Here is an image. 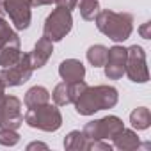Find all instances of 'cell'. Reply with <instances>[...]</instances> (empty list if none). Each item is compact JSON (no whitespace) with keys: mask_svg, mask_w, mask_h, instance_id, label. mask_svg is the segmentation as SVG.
I'll use <instances>...</instances> for the list:
<instances>
[{"mask_svg":"<svg viewBox=\"0 0 151 151\" xmlns=\"http://www.w3.org/2000/svg\"><path fill=\"white\" fill-rule=\"evenodd\" d=\"M119 93L112 86H96V87H86L80 96L75 100V110L80 116H93L100 110H107L117 105Z\"/></svg>","mask_w":151,"mask_h":151,"instance_id":"obj_1","label":"cell"},{"mask_svg":"<svg viewBox=\"0 0 151 151\" xmlns=\"http://www.w3.org/2000/svg\"><path fill=\"white\" fill-rule=\"evenodd\" d=\"M94 22L98 30L114 43L126 41L133 32V16L130 13H116L110 9H103L96 14Z\"/></svg>","mask_w":151,"mask_h":151,"instance_id":"obj_2","label":"cell"},{"mask_svg":"<svg viewBox=\"0 0 151 151\" xmlns=\"http://www.w3.org/2000/svg\"><path fill=\"white\" fill-rule=\"evenodd\" d=\"M23 121L30 128L41 130V132H57L62 126L60 110L57 109V105H52L50 101L37 107H30L23 116Z\"/></svg>","mask_w":151,"mask_h":151,"instance_id":"obj_3","label":"cell"},{"mask_svg":"<svg viewBox=\"0 0 151 151\" xmlns=\"http://www.w3.org/2000/svg\"><path fill=\"white\" fill-rule=\"evenodd\" d=\"M73 27V16H71V11L64 9V7H59L53 9L46 20H45V25H43V36L48 37L52 43H57L60 39H64L69 30Z\"/></svg>","mask_w":151,"mask_h":151,"instance_id":"obj_4","label":"cell"},{"mask_svg":"<svg viewBox=\"0 0 151 151\" xmlns=\"http://www.w3.org/2000/svg\"><path fill=\"white\" fill-rule=\"evenodd\" d=\"M22 55L20 37L9 27L6 16H0V66H11Z\"/></svg>","mask_w":151,"mask_h":151,"instance_id":"obj_5","label":"cell"},{"mask_svg":"<svg viewBox=\"0 0 151 151\" xmlns=\"http://www.w3.org/2000/svg\"><path fill=\"white\" fill-rule=\"evenodd\" d=\"M123 128L124 123L117 116H105L101 119L89 121L82 132L91 140H112Z\"/></svg>","mask_w":151,"mask_h":151,"instance_id":"obj_6","label":"cell"},{"mask_svg":"<svg viewBox=\"0 0 151 151\" xmlns=\"http://www.w3.org/2000/svg\"><path fill=\"white\" fill-rule=\"evenodd\" d=\"M124 75L135 84H146L149 80V71L146 64V52L139 45H132L126 48V66Z\"/></svg>","mask_w":151,"mask_h":151,"instance_id":"obj_7","label":"cell"},{"mask_svg":"<svg viewBox=\"0 0 151 151\" xmlns=\"http://www.w3.org/2000/svg\"><path fill=\"white\" fill-rule=\"evenodd\" d=\"M32 71L34 69L30 66L29 53H22L16 62H13L11 66H6L0 71V78L4 80L6 87H16V86H23L32 77Z\"/></svg>","mask_w":151,"mask_h":151,"instance_id":"obj_8","label":"cell"},{"mask_svg":"<svg viewBox=\"0 0 151 151\" xmlns=\"http://www.w3.org/2000/svg\"><path fill=\"white\" fill-rule=\"evenodd\" d=\"M6 14H9L16 30H25L32 20V4L30 0H4Z\"/></svg>","mask_w":151,"mask_h":151,"instance_id":"obj_9","label":"cell"},{"mask_svg":"<svg viewBox=\"0 0 151 151\" xmlns=\"http://www.w3.org/2000/svg\"><path fill=\"white\" fill-rule=\"evenodd\" d=\"M23 124L22 101L16 96H6L0 107V128L18 130Z\"/></svg>","mask_w":151,"mask_h":151,"instance_id":"obj_10","label":"cell"},{"mask_svg":"<svg viewBox=\"0 0 151 151\" xmlns=\"http://www.w3.org/2000/svg\"><path fill=\"white\" fill-rule=\"evenodd\" d=\"M124 66H126V48L124 46H112L107 52V60L103 64L105 68V77L109 80H119L124 75Z\"/></svg>","mask_w":151,"mask_h":151,"instance_id":"obj_11","label":"cell"},{"mask_svg":"<svg viewBox=\"0 0 151 151\" xmlns=\"http://www.w3.org/2000/svg\"><path fill=\"white\" fill-rule=\"evenodd\" d=\"M87 87V84L84 80L80 82H73V84H68V82H60L55 86L53 93H52V98L55 101L57 107H64V105H69L73 103L80 96V93Z\"/></svg>","mask_w":151,"mask_h":151,"instance_id":"obj_12","label":"cell"},{"mask_svg":"<svg viewBox=\"0 0 151 151\" xmlns=\"http://www.w3.org/2000/svg\"><path fill=\"white\" fill-rule=\"evenodd\" d=\"M52 53H53V43H52L48 37L43 36V37L34 45L32 52L29 53L32 69H41V68L48 62V59L52 57Z\"/></svg>","mask_w":151,"mask_h":151,"instance_id":"obj_13","label":"cell"},{"mask_svg":"<svg viewBox=\"0 0 151 151\" xmlns=\"http://www.w3.org/2000/svg\"><path fill=\"white\" fill-rule=\"evenodd\" d=\"M59 75L62 82H68V84L80 82L86 77V66L77 59H66L59 64Z\"/></svg>","mask_w":151,"mask_h":151,"instance_id":"obj_14","label":"cell"},{"mask_svg":"<svg viewBox=\"0 0 151 151\" xmlns=\"http://www.w3.org/2000/svg\"><path fill=\"white\" fill-rule=\"evenodd\" d=\"M112 146L121 149V151H133L140 147V139L137 137V133L133 130H126L123 128L114 139H112Z\"/></svg>","mask_w":151,"mask_h":151,"instance_id":"obj_15","label":"cell"},{"mask_svg":"<svg viewBox=\"0 0 151 151\" xmlns=\"http://www.w3.org/2000/svg\"><path fill=\"white\" fill-rule=\"evenodd\" d=\"M25 107L30 109V107H37V105H43V103H48L50 101V93L48 89H45L43 86H34L27 91L25 94Z\"/></svg>","mask_w":151,"mask_h":151,"instance_id":"obj_16","label":"cell"},{"mask_svg":"<svg viewBox=\"0 0 151 151\" xmlns=\"http://www.w3.org/2000/svg\"><path fill=\"white\" fill-rule=\"evenodd\" d=\"M87 142L89 139L84 135V132L80 130H73L66 135L64 139V147L68 151H82V149H87Z\"/></svg>","mask_w":151,"mask_h":151,"instance_id":"obj_17","label":"cell"},{"mask_svg":"<svg viewBox=\"0 0 151 151\" xmlns=\"http://www.w3.org/2000/svg\"><path fill=\"white\" fill-rule=\"evenodd\" d=\"M130 123L135 130H147L151 124V112L147 107H137L130 114Z\"/></svg>","mask_w":151,"mask_h":151,"instance_id":"obj_18","label":"cell"},{"mask_svg":"<svg viewBox=\"0 0 151 151\" xmlns=\"http://www.w3.org/2000/svg\"><path fill=\"white\" fill-rule=\"evenodd\" d=\"M107 52H109V48L103 46V45H93V46H89V50H87V60H89V64L94 66V68H101L105 64V60H107Z\"/></svg>","mask_w":151,"mask_h":151,"instance_id":"obj_19","label":"cell"},{"mask_svg":"<svg viewBox=\"0 0 151 151\" xmlns=\"http://www.w3.org/2000/svg\"><path fill=\"white\" fill-rule=\"evenodd\" d=\"M80 16L87 22H93L96 18V14L101 11L98 0H80Z\"/></svg>","mask_w":151,"mask_h":151,"instance_id":"obj_20","label":"cell"},{"mask_svg":"<svg viewBox=\"0 0 151 151\" xmlns=\"http://www.w3.org/2000/svg\"><path fill=\"white\" fill-rule=\"evenodd\" d=\"M20 142V135L16 130L0 128V144L2 146H16Z\"/></svg>","mask_w":151,"mask_h":151,"instance_id":"obj_21","label":"cell"},{"mask_svg":"<svg viewBox=\"0 0 151 151\" xmlns=\"http://www.w3.org/2000/svg\"><path fill=\"white\" fill-rule=\"evenodd\" d=\"M112 147L114 146L105 140H91L89 139V142H87V149H91V151H110Z\"/></svg>","mask_w":151,"mask_h":151,"instance_id":"obj_22","label":"cell"},{"mask_svg":"<svg viewBox=\"0 0 151 151\" xmlns=\"http://www.w3.org/2000/svg\"><path fill=\"white\" fill-rule=\"evenodd\" d=\"M59 7H64V9H68V11H73L75 7L78 6V0H57L55 2Z\"/></svg>","mask_w":151,"mask_h":151,"instance_id":"obj_23","label":"cell"},{"mask_svg":"<svg viewBox=\"0 0 151 151\" xmlns=\"http://www.w3.org/2000/svg\"><path fill=\"white\" fill-rule=\"evenodd\" d=\"M149 29H151V22H146L142 27H139V34H140L144 39H149V37H151V30H149Z\"/></svg>","mask_w":151,"mask_h":151,"instance_id":"obj_24","label":"cell"},{"mask_svg":"<svg viewBox=\"0 0 151 151\" xmlns=\"http://www.w3.org/2000/svg\"><path fill=\"white\" fill-rule=\"evenodd\" d=\"M57 0H30V4H32V7H39V6H52V4H55Z\"/></svg>","mask_w":151,"mask_h":151,"instance_id":"obj_25","label":"cell"},{"mask_svg":"<svg viewBox=\"0 0 151 151\" xmlns=\"http://www.w3.org/2000/svg\"><path fill=\"white\" fill-rule=\"evenodd\" d=\"M27 149H29V151H32V149H48V146H46L45 142H30V144L27 146Z\"/></svg>","mask_w":151,"mask_h":151,"instance_id":"obj_26","label":"cell"},{"mask_svg":"<svg viewBox=\"0 0 151 151\" xmlns=\"http://www.w3.org/2000/svg\"><path fill=\"white\" fill-rule=\"evenodd\" d=\"M4 98H6V84H4V80H2V78H0V107H2Z\"/></svg>","mask_w":151,"mask_h":151,"instance_id":"obj_27","label":"cell"},{"mask_svg":"<svg viewBox=\"0 0 151 151\" xmlns=\"http://www.w3.org/2000/svg\"><path fill=\"white\" fill-rule=\"evenodd\" d=\"M0 16H6V9H4V0H0Z\"/></svg>","mask_w":151,"mask_h":151,"instance_id":"obj_28","label":"cell"}]
</instances>
